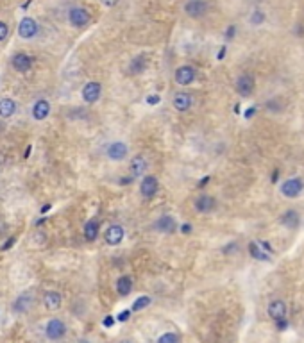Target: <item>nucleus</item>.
Listing matches in <instances>:
<instances>
[{"label":"nucleus","instance_id":"obj_29","mask_svg":"<svg viewBox=\"0 0 304 343\" xmlns=\"http://www.w3.org/2000/svg\"><path fill=\"white\" fill-rule=\"evenodd\" d=\"M265 20H267V14L263 13L261 9L253 11V14H251V24L253 25H261Z\"/></svg>","mask_w":304,"mask_h":343},{"label":"nucleus","instance_id":"obj_3","mask_svg":"<svg viewBox=\"0 0 304 343\" xmlns=\"http://www.w3.org/2000/svg\"><path fill=\"white\" fill-rule=\"evenodd\" d=\"M234 89H236V93H238L240 97L247 99V97H251V95L254 93V89H256V80H254V77L251 76V74L243 72V74H240V76L236 77V80H234Z\"/></svg>","mask_w":304,"mask_h":343},{"label":"nucleus","instance_id":"obj_17","mask_svg":"<svg viewBox=\"0 0 304 343\" xmlns=\"http://www.w3.org/2000/svg\"><path fill=\"white\" fill-rule=\"evenodd\" d=\"M147 168H149V161H147L145 155H134L129 163V172H131V177L136 179V177H141V175H145Z\"/></svg>","mask_w":304,"mask_h":343},{"label":"nucleus","instance_id":"obj_34","mask_svg":"<svg viewBox=\"0 0 304 343\" xmlns=\"http://www.w3.org/2000/svg\"><path fill=\"white\" fill-rule=\"evenodd\" d=\"M118 2H120V0H100V4L106 5V7H115Z\"/></svg>","mask_w":304,"mask_h":343},{"label":"nucleus","instance_id":"obj_14","mask_svg":"<svg viewBox=\"0 0 304 343\" xmlns=\"http://www.w3.org/2000/svg\"><path fill=\"white\" fill-rule=\"evenodd\" d=\"M127 154H129V147L124 141H113L106 149V155L111 161H124L127 157Z\"/></svg>","mask_w":304,"mask_h":343},{"label":"nucleus","instance_id":"obj_15","mask_svg":"<svg viewBox=\"0 0 304 343\" xmlns=\"http://www.w3.org/2000/svg\"><path fill=\"white\" fill-rule=\"evenodd\" d=\"M267 313L274 322L277 320L286 318V313H288V307H286V302L283 299H274V301L268 302L267 305Z\"/></svg>","mask_w":304,"mask_h":343},{"label":"nucleus","instance_id":"obj_38","mask_svg":"<svg viewBox=\"0 0 304 343\" xmlns=\"http://www.w3.org/2000/svg\"><path fill=\"white\" fill-rule=\"evenodd\" d=\"M31 152H33V147L29 145V147H27V149H25V154H24V157H25V159H27L29 155H31Z\"/></svg>","mask_w":304,"mask_h":343},{"label":"nucleus","instance_id":"obj_6","mask_svg":"<svg viewBox=\"0 0 304 343\" xmlns=\"http://www.w3.org/2000/svg\"><path fill=\"white\" fill-rule=\"evenodd\" d=\"M40 33V25L34 18L31 16H24V18L20 20L18 24V36L24 39H33L36 38V34Z\"/></svg>","mask_w":304,"mask_h":343},{"label":"nucleus","instance_id":"obj_40","mask_svg":"<svg viewBox=\"0 0 304 343\" xmlns=\"http://www.w3.org/2000/svg\"><path fill=\"white\" fill-rule=\"evenodd\" d=\"M104 325H106V327H111V325H113V318H109V316H108V318L104 320Z\"/></svg>","mask_w":304,"mask_h":343},{"label":"nucleus","instance_id":"obj_10","mask_svg":"<svg viewBox=\"0 0 304 343\" xmlns=\"http://www.w3.org/2000/svg\"><path fill=\"white\" fill-rule=\"evenodd\" d=\"M81 95H83V100L86 104H95L100 99V95H102V84L97 82V80H89V82L85 84Z\"/></svg>","mask_w":304,"mask_h":343},{"label":"nucleus","instance_id":"obj_39","mask_svg":"<svg viewBox=\"0 0 304 343\" xmlns=\"http://www.w3.org/2000/svg\"><path fill=\"white\" fill-rule=\"evenodd\" d=\"M206 183H210V177H204V179H202L201 183H199V188H204V184H206Z\"/></svg>","mask_w":304,"mask_h":343},{"label":"nucleus","instance_id":"obj_41","mask_svg":"<svg viewBox=\"0 0 304 343\" xmlns=\"http://www.w3.org/2000/svg\"><path fill=\"white\" fill-rule=\"evenodd\" d=\"M224 56H225V47H222L218 52V59H224Z\"/></svg>","mask_w":304,"mask_h":343},{"label":"nucleus","instance_id":"obj_35","mask_svg":"<svg viewBox=\"0 0 304 343\" xmlns=\"http://www.w3.org/2000/svg\"><path fill=\"white\" fill-rule=\"evenodd\" d=\"M129 316H131V311L127 309V311H122L120 315H118V320H120V322H126L127 318H129Z\"/></svg>","mask_w":304,"mask_h":343},{"label":"nucleus","instance_id":"obj_25","mask_svg":"<svg viewBox=\"0 0 304 343\" xmlns=\"http://www.w3.org/2000/svg\"><path fill=\"white\" fill-rule=\"evenodd\" d=\"M16 113V102L13 99H0V118H11Z\"/></svg>","mask_w":304,"mask_h":343},{"label":"nucleus","instance_id":"obj_36","mask_svg":"<svg viewBox=\"0 0 304 343\" xmlns=\"http://www.w3.org/2000/svg\"><path fill=\"white\" fill-rule=\"evenodd\" d=\"M234 33H236V27H234V25H231V27H227V33H225V38H233Z\"/></svg>","mask_w":304,"mask_h":343},{"label":"nucleus","instance_id":"obj_45","mask_svg":"<svg viewBox=\"0 0 304 343\" xmlns=\"http://www.w3.org/2000/svg\"><path fill=\"white\" fill-rule=\"evenodd\" d=\"M77 343H91V342H89L88 338H81V340H79V342H77Z\"/></svg>","mask_w":304,"mask_h":343},{"label":"nucleus","instance_id":"obj_31","mask_svg":"<svg viewBox=\"0 0 304 343\" xmlns=\"http://www.w3.org/2000/svg\"><path fill=\"white\" fill-rule=\"evenodd\" d=\"M238 249H240L238 243H236V241H231V243L227 245V247H225V249L222 250V252H224V254H233V252H236Z\"/></svg>","mask_w":304,"mask_h":343},{"label":"nucleus","instance_id":"obj_33","mask_svg":"<svg viewBox=\"0 0 304 343\" xmlns=\"http://www.w3.org/2000/svg\"><path fill=\"white\" fill-rule=\"evenodd\" d=\"M159 100H161L159 95H149V97H147V104H150V106H156Z\"/></svg>","mask_w":304,"mask_h":343},{"label":"nucleus","instance_id":"obj_26","mask_svg":"<svg viewBox=\"0 0 304 343\" xmlns=\"http://www.w3.org/2000/svg\"><path fill=\"white\" fill-rule=\"evenodd\" d=\"M249 252H251V256H253L254 259H258V261H268V259H270L267 252L260 247L258 241H251V243H249Z\"/></svg>","mask_w":304,"mask_h":343},{"label":"nucleus","instance_id":"obj_1","mask_svg":"<svg viewBox=\"0 0 304 343\" xmlns=\"http://www.w3.org/2000/svg\"><path fill=\"white\" fill-rule=\"evenodd\" d=\"M304 191V181L301 177H288L279 184V193L286 198H297Z\"/></svg>","mask_w":304,"mask_h":343},{"label":"nucleus","instance_id":"obj_22","mask_svg":"<svg viewBox=\"0 0 304 343\" xmlns=\"http://www.w3.org/2000/svg\"><path fill=\"white\" fill-rule=\"evenodd\" d=\"M43 305L48 311H57L63 305V297L56 290H48V292L43 293Z\"/></svg>","mask_w":304,"mask_h":343},{"label":"nucleus","instance_id":"obj_27","mask_svg":"<svg viewBox=\"0 0 304 343\" xmlns=\"http://www.w3.org/2000/svg\"><path fill=\"white\" fill-rule=\"evenodd\" d=\"M150 302H152V299L150 297H138L134 302H132V307L131 311H141V309H145L147 305H150Z\"/></svg>","mask_w":304,"mask_h":343},{"label":"nucleus","instance_id":"obj_5","mask_svg":"<svg viewBox=\"0 0 304 343\" xmlns=\"http://www.w3.org/2000/svg\"><path fill=\"white\" fill-rule=\"evenodd\" d=\"M210 11V2L208 0H186L184 4V13L193 20L204 18Z\"/></svg>","mask_w":304,"mask_h":343},{"label":"nucleus","instance_id":"obj_11","mask_svg":"<svg viewBox=\"0 0 304 343\" xmlns=\"http://www.w3.org/2000/svg\"><path fill=\"white\" fill-rule=\"evenodd\" d=\"M193 207L201 215H210V213H213L217 209V198L211 197V195H199L193 200Z\"/></svg>","mask_w":304,"mask_h":343},{"label":"nucleus","instance_id":"obj_7","mask_svg":"<svg viewBox=\"0 0 304 343\" xmlns=\"http://www.w3.org/2000/svg\"><path fill=\"white\" fill-rule=\"evenodd\" d=\"M174 79H175V82L179 86H190L197 79V70L192 65H182L175 70Z\"/></svg>","mask_w":304,"mask_h":343},{"label":"nucleus","instance_id":"obj_12","mask_svg":"<svg viewBox=\"0 0 304 343\" xmlns=\"http://www.w3.org/2000/svg\"><path fill=\"white\" fill-rule=\"evenodd\" d=\"M34 65V59L29 54L25 52H18V54H14L13 59H11V66H13L14 70L18 72V74H27Z\"/></svg>","mask_w":304,"mask_h":343},{"label":"nucleus","instance_id":"obj_37","mask_svg":"<svg viewBox=\"0 0 304 343\" xmlns=\"http://www.w3.org/2000/svg\"><path fill=\"white\" fill-rule=\"evenodd\" d=\"M181 230L184 234H188V232H192V226H190V224H184V226H181Z\"/></svg>","mask_w":304,"mask_h":343},{"label":"nucleus","instance_id":"obj_18","mask_svg":"<svg viewBox=\"0 0 304 343\" xmlns=\"http://www.w3.org/2000/svg\"><path fill=\"white\" fill-rule=\"evenodd\" d=\"M172 106L177 109L179 113H186L193 106V97L190 93H186V91H179V93L174 95Z\"/></svg>","mask_w":304,"mask_h":343},{"label":"nucleus","instance_id":"obj_44","mask_svg":"<svg viewBox=\"0 0 304 343\" xmlns=\"http://www.w3.org/2000/svg\"><path fill=\"white\" fill-rule=\"evenodd\" d=\"M118 343H134V342H132L131 338H124V340H120Z\"/></svg>","mask_w":304,"mask_h":343},{"label":"nucleus","instance_id":"obj_16","mask_svg":"<svg viewBox=\"0 0 304 343\" xmlns=\"http://www.w3.org/2000/svg\"><path fill=\"white\" fill-rule=\"evenodd\" d=\"M154 229L158 232H163V234H172L177 229V222H175V218L172 215H161L154 222Z\"/></svg>","mask_w":304,"mask_h":343},{"label":"nucleus","instance_id":"obj_13","mask_svg":"<svg viewBox=\"0 0 304 343\" xmlns=\"http://www.w3.org/2000/svg\"><path fill=\"white\" fill-rule=\"evenodd\" d=\"M124 236H126L124 227L120 224H111L106 229V232H104V240H106L108 245H111V247H117V245H120L124 241Z\"/></svg>","mask_w":304,"mask_h":343},{"label":"nucleus","instance_id":"obj_23","mask_svg":"<svg viewBox=\"0 0 304 343\" xmlns=\"http://www.w3.org/2000/svg\"><path fill=\"white\" fill-rule=\"evenodd\" d=\"M100 234V222L97 218H91L85 224V240L88 243H93Z\"/></svg>","mask_w":304,"mask_h":343},{"label":"nucleus","instance_id":"obj_24","mask_svg":"<svg viewBox=\"0 0 304 343\" xmlns=\"http://www.w3.org/2000/svg\"><path fill=\"white\" fill-rule=\"evenodd\" d=\"M117 293L120 297H127V295H131L132 292V277L131 275H120V277L117 279Z\"/></svg>","mask_w":304,"mask_h":343},{"label":"nucleus","instance_id":"obj_2","mask_svg":"<svg viewBox=\"0 0 304 343\" xmlns=\"http://www.w3.org/2000/svg\"><path fill=\"white\" fill-rule=\"evenodd\" d=\"M66 333H68V327H66L65 320L61 318H50L45 324V336H47L50 342H61L65 338Z\"/></svg>","mask_w":304,"mask_h":343},{"label":"nucleus","instance_id":"obj_42","mask_svg":"<svg viewBox=\"0 0 304 343\" xmlns=\"http://www.w3.org/2000/svg\"><path fill=\"white\" fill-rule=\"evenodd\" d=\"M254 111H256V109H247V111H245V116L251 118V116L254 114Z\"/></svg>","mask_w":304,"mask_h":343},{"label":"nucleus","instance_id":"obj_32","mask_svg":"<svg viewBox=\"0 0 304 343\" xmlns=\"http://www.w3.org/2000/svg\"><path fill=\"white\" fill-rule=\"evenodd\" d=\"M14 241H16V238H14V236H11V238H7V241H5V243L2 245V247H0V250H7V249H11V247H13Z\"/></svg>","mask_w":304,"mask_h":343},{"label":"nucleus","instance_id":"obj_8","mask_svg":"<svg viewBox=\"0 0 304 343\" xmlns=\"http://www.w3.org/2000/svg\"><path fill=\"white\" fill-rule=\"evenodd\" d=\"M33 304H34L33 295L31 293H22V295H18L13 301L11 309H13L14 315H27L29 311L33 309Z\"/></svg>","mask_w":304,"mask_h":343},{"label":"nucleus","instance_id":"obj_9","mask_svg":"<svg viewBox=\"0 0 304 343\" xmlns=\"http://www.w3.org/2000/svg\"><path fill=\"white\" fill-rule=\"evenodd\" d=\"M159 191V181L158 177L154 175H145V177L141 179V184H140V193L141 197L150 200V198L156 197V193Z\"/></svg>","mask_w":304,"mask_h":343},{"label":"nucleus","instance_id":"obj_28","mask_svg":"<svg viewBox=\"0 0 304 343\" xmlns=\"http://www.w3.org/2000/svg\"><path fill=\"white\" fill-rule=\"evenodd\" d=\"M156 343H181V338H179L177 333H170V331H169V333L161 334Z\"/></svg>","mask_w":304,"mask_h":343},{"label":"nucleus","instance_id":"obj_4","mask_svg":"<svg viewBox=\"0 0 304 343\" xmlns=\"http://www.w3.org/2000/svg\"><path fill=\"white\" fill-rule=\"evenodd\" d=\"M68 22H70L72 27L75 29H85L86 25H89L91 22V14H89L88 9L81 7V5H75L68 11Z\"/></svg>","mask_w":304,"mask_h":343},{"label":"nucleus","instance_id":"obj_20","mask_svg":"<svg viewBox=\"0 0 304 343\" xmlns=\"http://www.w3.org/2000/svg\"><path fill=\"white\" fill-rule=\"evenodd\" d=\"M279 224L283 227H286V229L295 230L297 227L301 226V215H299V211H295V209H286V211L279 216Z\"/></svg>","mask_w":304,"mask_h":343},{"label":"nucleus","instance_id":"obj_19","mask_svg":"<svg viewBox=\"0 0 304 343\" xmlns=\"http://www.w3.org/2000/svg\"><path fill=\"white\" fill-rule=\"evenodd\" d=\"M31 114L36 122H43L45 118H48L50 114V102L47 99H38L33 104V109H31Z\"/></svg>","mask_w":304,"mask_h":343},{"label":"nucleus","instance_id":"obj_21","mask_svg":"<svg viewBox=\"0 0 304 343\" xmlns=\"http://www.w3.org/2000/svg\"><path fill=\"white\" fill-rule=\"evenodd\" d=\"M147 66H149V57L145 54H140V56H134L129 61V66H127V74H131V76H140L143 72L147 70Z\"/></svg>","mask_w":304,"mask_h":343},{"label":"nucleus","instance_id":"obj_30","mask_svg":"<svg viewBox=\"0 0 304 343\" xmlns=\"http://www.w3.org/2000/svg\"><path fill=\"white\" fill-rule=\"evenodd\" d=\"M7 34H9V27H7L5 22L0 20V41H4V39L7 38Z\"/></svg>","mask_w":304,"mask_h":343},{"label":"nucleus","instance_id":"obj_43","mask_svg":"<svg viewBox=\"0 0 304 343\" xmlns=\"http://www.w3.org/2000/svg\"><path fill=\"white\" fill-rule=\"evenodd\" d=\"M48 209H50V204H47V206H43V207H42V213L45 215V213H47Z\"/></svg>","mask_w":304,"mask_h":343}]
</instances>
